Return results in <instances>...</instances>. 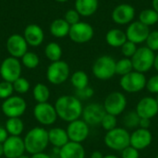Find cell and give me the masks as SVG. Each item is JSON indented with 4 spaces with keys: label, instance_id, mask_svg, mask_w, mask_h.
<instances>
[{
    "label": "cell",
    "instance_id": "6da1fadb",
    "mask_svg": "<svg viewBox=\"0 0 158 158\" xmlns=\"http://www.w3.org/2000/svg\"><path fill=\"white\" fill-rule=\"evenodd\" d=\"M57 117L67 122L80 119L82 115L83 106L81 101L73 95H62L55 104Z\"/></svg>",
    "mask_w": 158,
    "mask_h": 158
},
{
    "label": "cell",
    "instance_id": "7a4b0ae2",
    "mask_svg": "<svg viewBox=\"0 0 158 158\" xmlns=\"http://www.w3.org/2000/svg\"><path fill=\"white\" fill-rule=\"evenodd\" d=\"M23 140L26 152L31 155L42 153L45 150L49 143L48 131L42 127L32 128L29 131Z\"/></svg>",
    "mask_w": 158,
    "mask_h": 158
},
{
    "label": "cell",
    "instance_id": "3957f363",
    "mask_svg": "<svg viewBox=\"0 0 158 158\" xmlns=\"http://www.w3.org/2000/svg\"><path fill=\"white\" fill-rule=\"evenodd\" d=\"M104 142L109 149L121 152L131 145V133L126 129L117 127L106 132Z\"/></svg>",
    "mask_w": 158,
    "mask_h": 158
},
{
    "label": "cell",
    "instance_id": "277c9868",
    "mask_svg": "<svg viewBox=\"0 0 158 158\" xmlns=\"http://www.w3.org/2000/svg\"><path fill=\"white\" fill-rule=\"evenodd\" d=\"M155 57L156 55L154 51L149 49L147 46L138 48L136 53L131 58L133 69L141 73L149 71L154 67Z\"/></svg>",
    "mask_w": 158,
    "mask_h": 158
},
{
    "label": "cell",
    "instance_id": "5b68a950",
    "mask_svg": "<svg viewBox=\"0 0 158 158\" xmlns=\"http://www.w3.org/2000/svg\"><path fill=\"white\" fill-rule=\"evenodd\" d=\"M93 73L98 80L107 81L116 74V61L110 56L98 57L93 65Z\"/></svg>",
    "mask_w": 158,
    "mask_h": 158
},
{
    "label": "cell",
    "instance_id": "8992f818",
    "mask_svg": "<svg viewBox=\"0 0 158 158\" xmlns=\"http://www.w3.org/2000/svg\"><path fill=\"white\" fill-rule=\"evenodd\" d=\"M70 69L67 62L58 60L52 62L47 68L46 78L48 81L54 85H59L64 83L69 77Z\"/></svg>",
    "mask_w": 158,
    "mask_h": 158
},
{
    "label": "cell",
    "instance_id": "52a82bcc",
    "mask_svg": "<svg viewBox=\"0 0 158 158\" xmlns=\"http://www.w3.org/2000/svg\"><path fill=\"white\" fill-rule=\"evenodd\" d=\"M146 78L143 73L131 71L129 74L122 76L120 80V87L129 94L139 93L146 87Z\"/></svg>",
    "mask_w": 158,
    "mask_h": 158
},
{
    "label": "cell",
    "instance_id": "ba28073f",
    "mask_svg": "<svg viewBox=\"0 0 158 158\" xmlns=\"http://www.w3.org/2000/svg\"><path fill=\"white\" fill-rule=\"evenodd\" d=\"M27 104L26 101L18 95H12L3 102L1 106V109L3 114L9 118H19L26 111Z\"/></svg>",
    "mask_w": 158,
    "mask_h": 158
},
{
    "label": "cell",
    "instance_id": "9c48e42d",
    "mask_svg": "<svg viewBox=\"0 0 158 158\" xmlns=\"http://www.w3.org/2000/svg\"><path fill=\"white\" fill-rule=\"evenodd\" d=\"M127 103V98L124 94L120 92H113L106 97L103 106L107 114L117 117L124 112Z\"/></svg>",
    "mask_w": 158,
    "mask_h": 158
},
{
    "label": "cell",
    "instance_id": "30bf717a",
    "mask_svg": "<svg viewBox=\"0 0 158 158\" xmlns=\"http://www.w3.org/2000/svg\"><path fill=\"white\" fill-rule=\"evenodd\" d=\"M0 75L6 81L13 83L21 75V64L18 58L9 56L3 60L0 66Z\"/></svg>",
    "mask_w": 158,
    "mask_h": 158
},
{
    "label": "cell",
    "instance_id": "8fae6325",
    "mask_svg": "<svg viewBox=\"0 0 158 158\" xmlns=\"http://www.w3.org/2000/svg\"><path fill=\"white\" fill-rule=\"evenodd\" d=\"M33 116L36 120L44 126H50L56 121L57 114L55 106L46 103H38L33 108Z\"/></svg>",
    "mask_w": 158,
    "mask_h": 158
},
{
    "label": "cell",
    "instance_id": "7c38bea8",
    "mask_svg": "<svg viewBox=\"0 0 158 158\" xmlns=\"http://www.w3.org/2000/svg\"><path fill=\"white\" fill-rule=\"evenodd\" d=\"M94 28L87 22H78L70 26L69 36L76 44H85L94 37Z\"/></svg>",
    "mask_w": 158,
    "mask_h": 158
},
{
    "label": "cell",
    "instance_id": "4fadbf2b",
    "mask_svg": "<svg viewBox=\"0 0 158 158\" xmlns=\"http://www.w3.org/2000/svg\"><path fill=\"white\" fill-rule=\"evenodd\" d=\"M66 131L70 142L80 143L84 142L88 138L90 133L89 125L83 119H77L69 122Z\"/></svg>",
    "mask_w": 158,
    "mask_h": 158
},
{
    "label": "cell",
    "instance_id": "5bb4252c",
    "mask_svg": "<svg viewBox=\"0 0 158 158\" xmlns=\"http://www.w3.org/2000/svg\"><path fill=\"white\" fill-rule=\"evenodd\" d=\"M106 114L103 105L98 103H92L87 105L82 111L83 120L89 126H96L101 124V121Z\"/></svg>",
    "mask_w": 158,
    "mask_h": 158
},
{
    "label": "cell",
    "instance_id": "9a60e30c",
    "mask_svg": "<svg viewBox=\"0 0 158 158\" xmlns=\"http://www.w3.org/2000/svg\"><path fill=\"white\" fill-rule=\"evenodd\" d=\"M149 33V27L142 23L140 20L132 21L130 23L126 31L127 39L136 44L145 42Z\"/></svg>",
    "mask_w": 158,
    "mask_h": 158
},
{
    "label": "cell",
    "instance_id": "2e32d148",
    "mask_svg": "<svg viewBox=\"0 0 158 158\" xmlns=\"http://www.w3.org/2000/svg\"><path fill=\"white\" fill-rule=\"evenodd\" d=\"M3 147L4 156L6 158H19L26 151L24 140L19 136H8L3 143Z\"/></svg>",
    "mask_w": 158,
    "mask_h": 158
},
{
    "label": "cell",
    "instance_id": "e0dca14e",
    "mask_svg": "<svg viewBox=\"0 0 158 158\" xmlns=\"http://www.w3.org/2000/svg\"><path fill=\"white\" fill-rule=\"evenodd\" d=\"M6 50L13 57H22L28 52V44L20 34H12L6 40Z\"/></svg>",
    "mask_w": 158,
    "mask_h": 158
},
{
    "label": "cell",
    "instance_id": "ac0fdd59",
    "mask_svg": "<svg viewBox=\"0 0 158 158\" xmlns=\"http://www.w3.org/2000/svg\"><path fill=\"white\" fill-rule=\"evenodd\" d=\"M111 17L113 21L118 25L130 24L135 17V9L129 4H120L113 9Z\"/></svg>",
    "mask_w": 158,
    "mask_h": 158
},
{
    "label": "cell",
    "instance_id": "d6986e66",
    "mask_svg": "<svg viewBox=\"0 0 158 158\" xmlns=\"http://www.w3.org/2000/svg\"><path fill=\"white\" fill-rule=\"evenodd\" d=\"M135 111L141 118L152 119L158 114V104L156 98L150 96L142 98L138 102Z\"/></svg>",
    "mask_w": 158,
    "mask_h": 158
},
{
    "label": "cell",
    "instance_id": "ffe728a7",
    "mask_svg": "<svg viewBox=\"0 0 158 158\" xmlns=\"http://www.w3.org/2000/svg\"><path fill=\"white\" fill-rule=\"evenodd\" d=\"M152 141L153 135L149 130L138 128L131 134V146L139 151L150 146Z\"/></svg>",
    "mask_w": 158,
    "mask_h": 158
},
{
    "label": "cell",
    "instance_id": "44dd1931",
    "mask_svg": "<svg viewBox=\"0 0 158 158\" xmlns=\"http://www.w3.org/2000/svg\"><path fill=\"white\" fill-rule=\"evenodd\" d=\"M28 45L36 47L43 44L44 39V33L43 29L36 24H30L24 30V35Z\"/></svg>",
    "mask_w": 158,
    "mask_h": 158
},
{
    "label": "cell",
    "instance_id": "7402d4cb",
    "mask_svg": "<svg viewBox=\"0 0 158 158\" xmlns=\"http://www.w3.org/2000/svg\"><path fill=\"white\" fill-rule=\"evenodd\" d=\"M60 158H85V149L80 143L69 142L59 149Z\"/></svg>",
    "mask_w": 158,
    "mask_h": 158
},
{
    "label": "cell",
    "instance_id": "603a6c76",
    "mask_svg": "<svg viewBox=\"0 0 158 158\" xmlns=\"http://www.w3.org/2000/svg\"><path fill=\"white\" fill-rule=\"evenodd\" d=\"M48 138L49 143L58 149H60L69 142L67 131L62 128H53L48 131Z\"/></svg>",
    "mask_w": 158,
    "mask_h": 158
},
{
    "label": "cell",
    "instance_id": "cb8c5ba5",
    "mask_svg": "<svg viewBox=\"0 0 158 158\" xmlns=\"http://www.w3.org/2000/svg\"><path fill=\"white\" fill-rule=\"evenodd\" d=\"M98 8V0H76L75 9L82 17L94 15Z\"/></svg>",
    "mask_w": 158,
    "mask_h": 158
},
{
    "label": "cell",
    "instance_id": "d4e9b609",
    "mask_svg": "<svg viewBox=\"0 0 158 158\" xmlns=\"http://www.w3.org/2000/svg\"><path fill=\"white\" fill-rule=\"evenodd\" d=\"M106 43L112 47H121L127 41L126 32L119 29H112L107 31L106 35Z\"/></svg>",
    "mask_w": 158,
    "mask_h": 158
},
{
    "label": "cell",
    "instance_id": "484cf974",
    "mask_svg": "<svg viewBox=\"0 0 158 158\" xmlns=\"http://www.w3.org/2000/svg\"><path fill=\"white\" fill-rule=\"evenodd\" d=\"M70 25L64 19H56L50 25V32L56 38H64L69 33Z\"/></svg>",
    "mask_w": 158,
    "mask_h": 158
},
{
    "label": "cell",
    "instance_id": "4316f807",
    "mask_svg": "<svg viewBox=\"0 0 158 158\" xmlns=\"http://www.w3.org/2000/svg\"><path fill=\"white\" fill-rule=\"evenodd\" d=\"M5 128L10 136H19L24 130V124L19 118H9Z\"/></svg>",
    "mask_w": 158,
    "mask_h": 158
},
{
    "label": "cell",
    "instance_id": "83f0119b",
    "mask_svg": "<svg viewBox=\"0 0 158 158\" xmlns=\"http://www.w3.org/2000/svg\"><path fill=\"white\" fill-rule=\"evenodd\" d=\"M70 81L76 90H81V89L88 87L89 77L86 74V72H84L82 70H78L72 74V76L70 78Z\"/></svg>",
    "mask_w": 158,
    "mask_h": 158
},
{
    "label": "cell",
    "instance_id": "f1b7e54d",
    "mask_svg": "<svg viewBox=\"0 0 158 158\" xmlns=\"http://www.w3.org/2000/svg\"><path fill=\"white\" fill-rule=\"evenodd\" d=\"M32 95L37 103H46L50 97V91L46 85L37 83L32 90Z\"/></svg>",
    "mask_w": 158,
    "mask_h": 158
},
{
    "label": "cell",
    "instance_id": "f546056e",
    "mask_svg": "<svg viewBox=\"0 0 158 158\" xmlns=\"http://www.w3.org/2000/svg\"><path fill=\"white\" fill-rule=\"evenodd\" d=\"M45 56L52 62H56L60 60L62 56V49L60 45L55 42L49 43L44 49Z\"/></svg>",
    "mask_w": 158,
    "mask_h": 158
},
{
    "label": "cell",
    "instance_id": "4dcf8cb0",
    "mask_svg": "<svg viewBox=\"0 0 158 158\" xmlns=\"http://www.w3.org/2000/svg\"><path fill=\"white\" fill-rule=\"evenodd\" d=\"M139 20L146 26H153L158 22V13L153 8H147L141 11Z\"/></svg>",
    "mask_w": 158,
    "mask_h": 158
},
{
    "label": "cell",
    "instance_id": "1f68e13d",
    "mask_svg": "<svg viewBox=\"0 0 158 158\" xmlns=\"http://www.w3.org/2000/svg\"><path fill=\"white\" fill-rule=\"evenodd\" d=\"M133 71V66L131 58H122L116 62V74L125 76L130 72Z\"/></svg>",
    "mask_w": 158,
    "mask_h": 158
},
{
    "label": "cell",
    "instance_id": "d6a6232c",
    "mask_svg": "<svg viewBox=\"0 0 158 158\" xmlns=\"http://www.w3.org/2000/svg\"><path fill=\"white\" fill-rule=\"evenodd\" d=\"M141 118L136 111L128 112L123 118V123L127 129H138Z\"/></svg>",
    "mask_w": 158,
    "mask_h": 158
},
{
    "label": "cell",
    "instance_id": "836d02e7",
    "mask_svg": "<svg viewBox=\"0 0 158 158\" xmlns=\"http://www.w3.org/2000/svg\"><path fill=\"white\" fill-rule=\"evenodd\" d=\"M21 62L24 67H26L27 69H35L38 67V65L40 63V59H39V56L35 53L27 52L21 57Z\"/></svg>",
    "mask_w": 158,
    "mask_h": 158
},
{
    "label": "cell",
    "instance_id": "e575fe53",
    "mask_svg": "<svg viewBox=\"0 0 158 158\" xmlns=\"http://www.w3.org/2000/svg\"><path fill=\"white\" fill-rule=\"evenodd\" d=\"M117 117L113 116L111 114H106L105 117L103 118L102 121H101V126L102 128L107 132L109 131L114 130L115 128H117Z\"/></svg>",
    "mask_w": 158,
    "mask_h": 158
},
{
    "label": "cell",
    "instance_id": "d590c367",
    "mask_svg": "<svg viewBox=\"0 0 158 158\" xmlns=\"http://www.w3.org/2000/svg\"><path fill=\"white\" fill-rule=\"evenodd\" d=\"M13 88L18 94H26L30 89V82L27 79L19 77L13 82Z\"/></svg>",
    "mask_w": 158,
    "mask_h": 158
},
{
    "label": "cell",
    "instance_id": "8d00e7d4",
    "mask_svg": "<svg viewBox=\"0 0 158 158\" xmlns=\"http://www.w3.org/2000/svg\"><path fill=\"white\" fill-rule=\"evenodd\" d=\"M13 91H14L13 83L6 81L0 82V99H6L12 96Z\"/></svg>",
    "mask_w": 158,
    "mask_h": 158
},
{
    "label": "cell",
    "instance_id": "74e56055",
    "mask_svg": "<svg viewBox=\"0 0 158 158\" xmlns=\"http://www.w3.org/2000/svg\"><path fill=\"white\" fill-rule=\"evenodd\" d=\"M137 44L131 42V41H127L122 46H121V52L123 54V56L127 58H131L133 56V55L136 53L137 51Z\"/></svg>",
    "mask_w": 158,
    "mask_h": 158
},
{
    "label": "cell",
    "instance_id": "f35d334b",
    "mask_svg": "<svg viewBox=\"0 0 158 158\" xmlns=\"http://www.w3.org/2000/svg\"><path fill=\"white\" fill-rule=\"evenodd\" d=\"M146 46L152 51H158V31H150L146 39Z\"/></svg>",
    "mask_w": 158,
    "mask_h": 158
},
{
    "label": "cell",
    "instance_id": "ab89813d",
    "mask_svg": "<svg viewBox=\"0 0 158 158\" xmlns=\"http://www.w3.org/2000/svg\"><path fill=\"white\" fill-rule=\"evenodd\" d=\"M80 17H81V15L78 13V11L76 9H69L66 12L64 19L70 26H72V25L80 22Z\"/></svg>",
    "mask_w": 158,
    "mask_h": 158
},
{
    "label": "cell",
    "instance_id": "60d3db41",
    "mask_svg": "<svg viewBox=\"0 0 158 158\" xmlns=\"http://www.w3.org/2000/svg\"><path fill=\"white\" fill-rule=\"evenodd\" d=\"M121 158H140L139 150L135 149L132 146H128L121 152Z\"/></svg>",
    "mask_w": 158,
    "mask_h": 158
},
{
    "label": "cell",
    "instance_id": "b9f144b4",
    "mask_svg": "<svg viewBox=\"0 0 158 158\" xmlns=\"http://www.w3.org/2000/svg\"><path fill=\"white\" fill-rule=\"evenodd\" d=\"M146 89L152 94H158V74L154 75L146 81Z\"/></svg>",
    "mask_w": 158,
    "mask_h": 158
},
{
    "label": "cell",
    "instance_id": "7bdbcfd3",
    "mask_svg": "<svg viewBox=\"0 0 158 158\" xmlns=\"http://www.w3.org/2000/svg\"><path fill=\"white\" fill-rule=\"evenodd\" d=\"M94 95V90L90 88L89 86L81 89V90H77V96L80 100L81 99H89Z\"/></svg>",
    "mask_w": 158,
    "mask_h": 158
},
{
    "label": "cell",
    "instance_id": "ee69618b",
    "mask_svg": "<svg viewBox=\"0 0 158 158\" xmlns=\"http://www.w3.org/2000/svg\"><path fill=\"white\" fill-rule=\"evenodd\" d=\"M150 127H151V119H148V118H141L140 124H139V128L145 129V130H149Z\"/></svg>",
    "mask_w": 158,
    "mask_h": 158
},
{
    "label": "cell",
    "instance_id": "f6af8a7d",
    "mask_svg": "<svg viewBox=\"0 0 158 158\" xmlns=\"http://www.w3.org/2000/svg\"><path fill=\"white\" fill-rule=\"evenodd\" d=\"M9 134L7 133L6 128L4 127H0V143H4L6 142V140L8 138Z\"/></svg>",
    "mask_w": 158,
    "mask_h": 158
},
{
    "label": "cell",
    "instance_id": "bcb514c9",
    "mask_svg": "<svg viewBox=\"0 0 158 158\" xmlns=\"http://www.w3.org/2000/svg\"><path fill=\"white\" fill-rule=\"evenodd\" d=\"M31 158H51L48 155L44 154V152L42 153H38V154H35V155H31Z\"/></svg>",
    "mask_w": 158,
    "mask_h": 158
},
{
    "label": "cell",
    "instance_id": "7dc6e473",
    "mask_svg": "<svg viewBox=\"0 0 158 158\" xmlns=\"http://www.w3.org/2000/svg\"><path fill=\"white\" fill-rule=\"evenodd\" d=\"M91 158H104V156L101 152L99 151H94L92 155H91Z\"/></svg>",
    "mask_w": 158,
    "mask_h": 158
},
{
    "label": "cell",
    "instance_id": "c3c4849f",
    "mask_svg": "<svg viewBox=\"0 0 158 158\" xmlns=\"http://www.w3.org/2000/svg\"><path fill=\"white\" fill-rule=\"evenodd\" d=\"M154 68L156 69V70L158 71V54L155 57V62H154Z\"/></svg>",
    "mask_w": 158,
    "mask_h": 158
},
{
    "label": "cell",
    "instance_id": "681fc988",
    "mask_svg": "<svg viewBox=\"0 0 158 158\" xmlns=\"http://www.w3.org/2000/svg\"><path fill=\"white\" fill-rule=\"evenodd\" d=\"M153 7L158 13V0H153Z\"/></svg>",
    "mask_w": 158,
    "mask_h": 158
},
{
    "label": "cell",
    "instance_id": "f907efd6",
    "mask_svg": "<svg viewBox=\"0 0 158 158\" xmlns=\"http://www.w3.org/2000/svg\"><path fill=\"white\" fill-rule=\"evenodd\" d=\"M4 156V147H3V143H0V157Z\"/></svg>",
    "mask_w": 158,
    "mask_h": 158
},
{
    "label": "cell",
    "instance_id": "816d5d0a",
    "mask_svg": "<svg viewBox=\"0 0 158 158\" xmlns=\"http://www.w3.org/2000/svg\"><path fill=\"white\" fill-rule=\"evenodd\" d=\"M104 158H119L117 156H114V155H107V156H104Z\"/></svg>",
    "mask_w": 158,
    "mask_h": 158
},
{
    "label": "cell",
    "instance_id": "f5cc1de1",
    "mask_svg": "<svg viewBox=\"0 0 158 158\" xmlns=\"http://www.w3.org/2000/svg\"><path fill=\"white\" fill-rule=\"evenodd\" d=\"M55 1H56V2H58V3H65V2H67L68 0H55Z\"/></svg>",
    "mask_w": 158,
    "mask_h": 158
},
{
    "label": "cell",
    "instance_id": "db71d44e",
    "mask_svg": "<svg viewBox=\"0 0 158 158\" xmlns=\"http://www.w3.org/2000/svg\"><path fill=\"white\" fill-rule=\"evenodd\" d=\"M19 158H31L30 156H26V155H22L21 156H19Z\"/></svg>",
    "mask_w": 158,
    "mask_h": 158
},
{
    "label": "cell",
    "instance_id": "11a10c76",
    "mask_svg": "<svg viewBox=\"0 0 158 158\" xmlns=\"http://www.w3.org/2000/svg\"><path fill=\"white\" fill-rule=\"evenodd\" d=\"M156 102H157V104H158V94H156Z\"/></svg>",
    "mask_w": 158,
    "mask_h": 158
},
{
    "label": "cell",
    "instance_id": "9f6ffc18",
    "mask_svg": "<svg viewBox=\"0 0 158 158\" xmlns=\"http://www.w3.org/2000/svg\"><path fill=\"white\" fill-rule=\"evenodd\" d=\"M156 158H158V155H157V156H156Z\"/></svg>",
    "mask_w": 158,
    "mask_h": 158
}]
</instances>
